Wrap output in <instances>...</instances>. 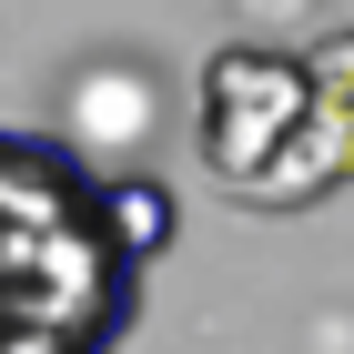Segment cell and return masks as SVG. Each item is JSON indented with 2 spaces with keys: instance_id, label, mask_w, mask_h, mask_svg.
Returning a JSON list of instances; mask_svg holds the SVG:
<instances>
[{
  "instance_id": "obj_1",
  "label": "cell",
  "mask_w": 354,
  "mask_h": 354,
  "mask_svg": "<svg viewBox=\"0 0 354 354\" xmlns=\"http://www.w3.org/2000/svg\"><path fill=\"white\" fill-rule=\"evenodd\" d=\"M192 142L213 162L223 192H253L283 152L304 142V61H273V51H213L203 61V102H192Z\"/></svg>"
},
{
  "instance_id": "obj_2",
  "label": "cell",
  "mask_w": 354,
  "mask_h": 354,
  "mask_svg": "<svg viewBox=\"0 0 354 354\" xmlns=\"http://www.w3.org/2000/svg\"><path fill=\"white\" fill-rule=\"evenodd\" d=\"M304 132H314V152H324L334 183H344L354 172V30L304 61Z\"/></svg>"
},
{
  "instance_id": "obj_3",
  "label": "cell",
  "mask_w": 354,
  "mask_h": 354,
  "mask_svg": "<svg viewBox=\"0 0 354 354\" xmlns=\"http://www.w3.org/2000/svg\"><path fill=\"white\" fill-rule=\"evenodd\" d=\"M91 223H102L122 253H162V233H172V192H162V183H142V172H122V183H102Z\"/></svg>"
}]
</instances>
